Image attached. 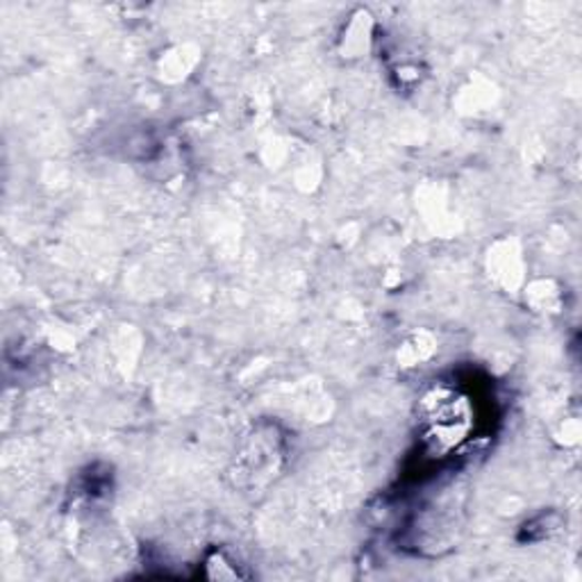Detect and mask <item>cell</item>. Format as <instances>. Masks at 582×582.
I'll return each mask as SVG.
<instances>
[{"mask_svg":"<svg viewBox=\"0 0 582 582\" xmlns=\"http://www.w3.org/2000/svg\"><path fill=\"white\" fill-rule=\"evenodd\" d=\"M437 402L430 406V437L443 441V443H458L467 428V408L462 400H456L453 394H437L432 396Z\"/></svg>","mask_w":582,"mask_h":582,"instance_id":"1","label":"cell"}]
</instances>
